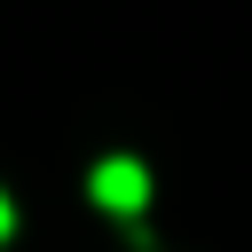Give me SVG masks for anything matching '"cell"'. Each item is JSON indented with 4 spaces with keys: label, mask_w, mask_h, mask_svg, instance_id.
I'll return each instance as SVG.
<instances>
[{
    "label": "cell",
    "mask_w": 252,
    "mask_h": 252,
    "mask_svg": "<svg viewBox=\"0 0 252 252\" xmlns=\"http://www.w3.org/2000/svg\"><path fill=\"white\" fill-rule=\"evenodd\" d=\"M87 189H94V205H110L118 220H142V205H150V173H142V158H102Z\"/></svg>",
    "instance_id": "obj_1"
},
{
    "label": "cell",
    "mask_w": 252,
    "mask_h": 252,
    "mask_svg": "<svg viewBox=\"0 0 252 252\" xmlns=\"http://www.w3.org/2000/svg\"><path fill=\"white\" fill-rule=\"evenodd\" d=\"M8 228H16V205H8V189H0V244H8Z\"/></svg>",
    "instance_id": "obj_2"
}]
</instances>
